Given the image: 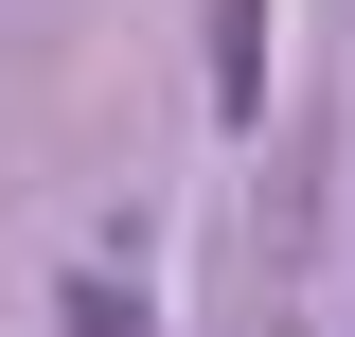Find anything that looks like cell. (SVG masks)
I'll return each instance as SVG.
<instances>
[{
  "mask_svg": "<svg viewBox=\"0 0 355 337\" xmlns=\"http://www.w3.org/2000/svg\"><path fill=\"white\" fill-rule=\"evenodd\" d=\"M53 320H71V337H142V284H107V266H89V284L53 302Z\"/></svg>",
  "mask_w": 355,
  "mask_h": 337,
  "instance_id": "cell-1",
  "label": "cell"
}]
</instances>
